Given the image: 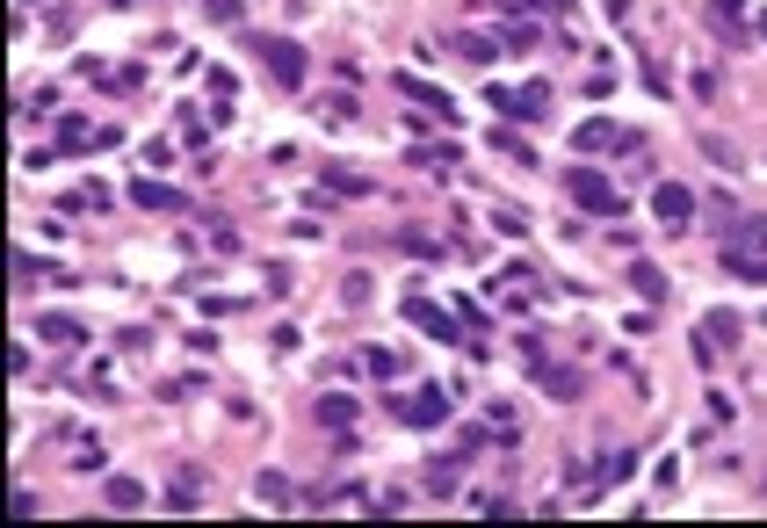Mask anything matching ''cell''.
I'll list each match as a JSON object with an SVG mask.
<instances>
[{
    "label": "cell",
    "instance_id": "1",
    "mask_svg": "<svg viewBox=\"0 0 767 528\" xmlns=\"http://www.w3.org/2000/svg\"><path fill=\"white\" fill-rule=\"evenodd\" d=\"M254 58L268 66V80H275V87H304V73H312V58H304V44L275 37V29H254Z\"/></svg>",
    "mask_w": 767,
    "mask_h": 528
},
{
    "label": "cell",
    "instance_id": "2",
    "mask_svg": "<svg viewBox=\"0 0 767 528\" xmlns=\"http://www.w3.org/2000/svg\"><path fill=\"white\" fill-rule=\"evenodd\" d=\"M565 189H572L579 210H594V217H616V210H623V189H616L608 174H594V167H572V174H565Z\"/></svg>",
    "mask_w": 767,
    "mask_h": 528
},
{
    "label": "cell",
    "instance_id": "3",
    "mask_svg": "<svg viewBox=\"0 0 767 528\" xmlns=\"http://www.w3.org/2000/svg\"><path fill=\"white\" fill-rule=\"evenodd\" d=\"M384 406H391V420H406V427H442V420H449L442 384H427V391H413V398H384Z\"/></svg>",
    "mask_w": 767,
    "mask_h": 528
},
{
    "label": "cell",
    "instance_id": "4",
    "mask_svg": "<svg viewBox=\"0 0 767 528\" xmlns=\"http://www.w3.org/2000/svg\"><path fill=\"white\" fill-rule=\"evenodd\" d=\"M485 102H493L500 116H514V123H536L543 102H550V87H485Z\"/></svg>",
    "mask_w": 767,
    "mask_h": 528
},
{
    "label": "cell",
    "instance_id": "5",
    "mask_svg": "<svg viewBox=\"0 0 767 528\" xmlns=\"http://www.w3.org/2000/svg\"><path fill=\"white\" fill-rule=\"evenodd\" d=\"M652 217L666 232H688V217H695V189H681V181H659L652 189Z\"/></svg>",
    "mask_w": 767,
    "mask_h": 528
},
{
    "label": "cell",
    "instance_id": "6",
    "mask_svg": "<svg viewBox=\"0 0 767 528\" xmlns=\"http://www.w3.org/2000/svg\"><path fill=\"white\" fill-rule=\"evenodd\" d=\"M406 319L427 333V340H442V348H464V326H456L449 312H435V304H427V297H406Z\"/></svg>",
    "mask_w": 767,
    "mask_h": 528
},
{
    "label": "cell",
    "instance_id": "7",
    "mask_svg": "<svg viewBox=\"0 0 767 528\" xmlns=\"http://www.w3.org/2000/svg\"><path fill=\"white\" fill-rule=\"evenodd\" d=\"M58 145H66V152H95V145H116V123H80V116H66V123H58Z\"/></svg>",
    "mask_w": 767,
    "mask_h": 528
},
{
    "label": "cell",
    "instance_id": "8",
    "mask_svg": "<svg viewBox=\"0 0 767 528\" xmlns=\"http://www.w3.org/2000/svg\"><path fill=\"white\" fill-rule=\"evenodd\" d=\"M572 145H579V152H594V145H637V131H616V123L601 116V123H579Z\"/></svg>",
    "mask_w": 767,
    "mask_h": 528
},
{
    "label": "cell",
    "instance_id": "9",
    "mask_svg": "<svg viewBox=\"0 0 767 528\" xmlns=\"http://www.w3.org/2000/svg\"><path fill=\"white\" fill-rule=\"evenodd\" d=\"M131 203H138V210H181L189 196L167 189V181H131Z\"/></svg>",
    "mask_w": 767,
    "mask_h": 528
},
{
    "label": "cell",
    "instance_id": "10",
    "mask_svg": "<svg viewBox=\"0 0 767 528\" xmlns=\"http://www.w3.org/2000/svg\"><path fill=\"white\" fill-rule=\"evenodd\" d=\"M398 95H406V102H427V109H435V116L449 123V95H442V87H427L420 73H398Z\"/></svg>",
    "mask_w": 767,
    "mask_h": 528
},
{
    "label": "cell",
    "instance_id": "11",
    "mask_svg": "<svg viewBox=\"0 0 767 528\" xmlns=\"http://www.w3.org/2000/svg\"><path fill=\"white\" fill-rule=\"evenodd\" d=\"M753 246H767V217H739L724 232V254H753Z\"/></svg>",
    "mask_w": 767,
    "mask_h": 528
},
{
    "label": "cell",
    "instance_id": "12",
    "mask_svg": "<svg viewBox=\"0 0 767 528\" xmlns=\"http://www.w3.org/2000/svg\"><path fill=\"white\" fill-rule=\"evenodd\" d=\"M630 290H637L644 304H666V275H659L652 261H630Z\"/></svg>",
    "mask_w": 767,
    "mask_h": 528
},
{
    "label": "cell",
    "instance_id": "13",
    "mask_svg": "<svg viewBox=\"0 0 767 528\" xmlns=\"http://www.w3.org/2000/svg\"><path fill=\"white\" fill-rule=\"evenodd\" d=\"M312 420H319V427H348V420H355V398H348V391H326L319 406H312Z\"/></svg>",
    "mask_w": 767,
    "mask_h": 528
},
{
    "label": "cell",
    "instance_id": "14",
    "mask_svg": "<svg viewBox=\"0 0 767 528\" xmlns=\"http://www.w3.org/2000/svg\"><path fill=\"white\" fill-rule=\"evenodd\" d=\"M254 500H268V507H290V500H297V485H290L283 471H261V478H254Z\"/></svg>",
    "mask_w": 767,
    "mask_h": 528
},
{
    "label": "cell",
    "instance_id": "15",
    "mask_svg": "<svg viewBox=\"0 0 767 528\" xmlns=\"http://www.w3.org/2000/svg\"><path fill=\"white\" fill-rule=\"evenodd\" d=\"M717 268L739 275V283H767V261H753V254H717Z\"/></svg>",
    "mask_w": 767,
    "mask_h": 528
},
{
    "label": "cell",
    "instance_id": "16",
    "mask_svg": "<svg viewBox=\"0 0 767 528\" xmlns=\"http://www.w3.org/2000/svg\"><path fill=\"white\" fill-rule=\"evenodd\" d=\"M536 377H543V391H550V398H579V384H587L579 369H536Z\"/></svg>",
    "mask_w": 767,
    "mask_h": 528
},
{
    "label": "cell",
    "instance_id": "17",
    "mask_svg": "<svg viewBox=\"0 0 767 528\" xmlns=\"http://www.w3.org/2000/svg\"><path fill=\"white\" fill-rule=\"evenodd\" d=\"M37 333H44V340H87V326H80V319H66V312H44V319H37Z\"/></svg>",
    "mask_w": 767,
    "mask_h": 528
},
{
    "label": "cell",
    "instance_id": "18",
    "mask_svg": "<svg viewBox=\"0 0 767 528\" xmlns=\"http://www.w3.org/2000/svg\"><path fill=\"white\" fill-rule=\"evenodd\" d=\"M362 369H370L377 384H391V377H398V355H391V348H362Z\"/></svg>",
    "mask_w": 767,
    "mask_h": 528
},
{
    "label": "cell",
    "instance_id": "19",
    "mask_svg": "<svg viewBox=\"0 0 767 528\" xmlns=\"http://www.w3.org/2000/svg\"><path fill=\"white\" fill-rule=\"evenodd\" d=\"M319 174H326V189H333V196H362V189H370V181L348 174V167H319Z\"/></svg>",
    "mask_w": 767,
    "mask_h": 528
},
{
    "label": "cell",
    "instance_id": "20",
    "mask_svg": "<svg viewBox=\"0 0 767 528\" xmlns=\"http://www.w3.org/2000/svg\"><path fill=\"white\" fill-rule=\"evenodd\" d=\"M196 492H203V485H196V471H181V478H174V492H167V507H174V514H189V507H196Z\"/></svg>",
    "mask_w": 767,
    "mask_h": 528
},
{
    "label": "cell",
    "instance_id": "21",
    "mask_svg": "<svg viewBox=\"0 0 767 528\" xmlns=\"http://www.w3.org/2000/svg\"><path fill=\"white\" fill-rule=\"evenodd\" d=\"M109 507H145V485L138 478H109Z\"/></svg>",
    "mask_w": 767,
    "mask_h": 528
},
{
    "label": "cell",
    "instance_id": "22",
    "mask_svg": "<svg viewBox=\"0 0 767 528\" xmlns=\"http://www.w3.org/2000/svg\"><path fill=\"white\" fill-rule=\"evenodd\" d=\"M710 22H724L731 37H739V22H746V0H710Z\"/></svg>",
    "mask_w": 767,
    "mask_h": 528
},
{
    "label": "cell",
    "instance_id": "23",
    "mask_svg": "<svg viewBox=\"0 0 767 528\" xmlns=\"http://www.w3.org/2000/svg\"><path fill=\"white\" fill-rule=\"evenodd\" d=\"M203 15L210 22H239V0H203Z\"/></svg>",
    "mask_w": 767,
    "mask_h": 528
},
{
    "label": "cell",
    "instance_id": "24",
    "mask_svg": "<svg viewBox=\"0 0 767 528\" xmlns=\"http://www.w3.org/2000/svg\"><path fill=\"white\" fill-rule=\"evenodd\" d=\"M760 37H767V15H760Z\"/></svg>",
    "mask_w": 767,
    "mask_h": 528
}]
</instances>
